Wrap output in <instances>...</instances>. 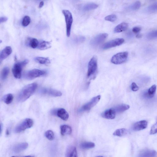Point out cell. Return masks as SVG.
<instances>
[{
	"label": "cell",
	"instance_id": "30",
	"mask_svg": "<svg viewBox=\"0 0 157 157\" xmlns=\"http://www.w3.org/2000/svg\"><path fill=\"white\" fill-rule=\"evenodd\" d=\"M156 86L154 85L152 86L148 90V95L149 97H154L156 92Z\"/></svg>",
	"mask_w": 157,
	"mask_h": 157
},
{
	"label": "cell",
	"instance_id": "18",
	"mask_svg": "<svg viewBox=\"0 0 157 157\" xmlns=\"http://www.w3.org/2000/svg\"><path fill=\"white\" fill-rule=\"evenodd\" d=\"M156 154V152L154 150H145L142 152L138 157H155Z\"/></svg>",
	"mask_w": 157,
	"mask_h": 157
},
{
	"label": "cell",
	"instance_id": "15",
	"mask_svg": "<svg viewBox=\"0 0 157 157\" xmlns=\"http://www.w3.org/2000/svg\"><path fill=\"white\" fill-rule=\"evenodd\" d=\"M56 115L58 117L65 121H67L69 117V113L64 108H60L58 109Z\"/></svg>",
	"mask_w": 157,
	"mask_h": 157
},
{
	"label": "cell",
	"instance_id": "3",
	"mask_svg": "<svg viewBox=\"0 0 157 157\" xmlns=\"http://www.w3.org/2000/svg\"><path fill=\"white\" fill-rule=\"evenodd\" d=\"M62 12L64 16L66 24L67 36L69 37L70 35L73 21L72 15L71 13L67 10H63Z\"/></svg>",
	"mask_w": 157,
	"mask_h": 157
},
{
	"label": "cell",
	"instance_id": "46",
	"mask_svg": "<svg viewBox=\"0 0 157 157\" xmlns=\"http://www.w3.org/2000/svg\"><path fill=\"white\" fill-rule=\"evenodd\" d=\"M96 157H104L102 156H98Z\"/></svg>",
	"mask_w": 157,
	"mask_h": 157
},
{
	"label": "cell",
	"instance_id": "44",
	"mask_svg": "<svg viewBox=\"0 0 157 157\" xmlns=\"http://www.w3.org/2000/svg\"><path fill=\"white\" fill-rule=\"evenodd\" d=\"M6 134L7 135H8L9 134V131L8 130H7L6 132Z\"/></svg>",
	"mask_w": 157,
	"mask_h": 157
},
{
	"label": "cell",
	"instance_id": "16",
	"mask_svg": "<svg viewBox=\"0 0 157 157\" xmlns=\"http://www.w3.org/2000/svg\"><path fill=\"white\" fill-rule=\"evenodd\" d=\"M28 146V144L27 143H20L15 145L13 150L15 153H19L27 149Z\"/></svg>",
	"mask_w": 157,
	"mask_h": 157
},
{
	"label": "cell",
	"instance_id": "17",
	"mask_svg": "<svg viewBox=\"0 0 157 157\" xmlns=\"http://www.w3.org/2000/svg\"><path fill=\"white\" fill-rule=\"evenodd\" d=\"M65 157H78L76 148L73 146L69 147L66 152Z\"/></svg>",
	"mask_w": 157,
	"mask_h": 157
},
{
	"label": "cell",
	"instance_id": "25",
	"mask_svg": "<svg viewBox=\"0 0 157 157\" xmlns=\"http://www.w3.org/2000/svg\"><path fill=\"white\" fill-rule=\"evenodd\" d=\"M128 133V131L127 129L122 128L116 130L113 134L115 136H123L127 134Z\"/></svg>",
	"mask_w": 157,
	"mask_h": 157
},
{
	"label": "cell",
	"instance_id": "21",
	"mask_svg": "<svg viewBox=\"0 0 157 157\" xmlns=\"http://www.w3.org/2000/svg\"><path fill=\"white\" fill-rule=\"evenodd\" d=\"M61 134L62 136L70 135L72 132V129L70 126L67 125H62L60 127Z\"/></svg>",
	"mask_w": 157,
	"mask_h": 157
},
{
	"label": "cell",
	"instance_id": "6",
	"mask_svg": "<svg viewBox=\"0 0 157 157\" xmlns=\"http://www.w3.org/2000/svg\"><path fill=\"white\" fill-rule=\"evenodd\" d=\"M101 98L100 95L96 96L91 99L90 102L84 105L79 110V112L88 111L92 109L99 102Z\"/></svg>",
	"mask_w": 157,
	"mask_h": 157
},
{
	"label": "cell",
	"instance_id": "34",
	"mask_svg": "<svg viewBox=\"0 0 157 157\" xmlns=\"http://www.w3.org/2000/svg\"><path fill=\"white\" fill-rule=\"evenodd\" d=\"M31 21V19L30 17L28 16H25L23 18L22 24L23 26L24 27H26L30 23Z\"/></svg>",
	"mask_w": 157,
	"mask_h": 157
},
{
	"label": "cell",
	"instance_id": "14",
	"mask_svg": "<svg viewBox=\"0 0 157 157\" xmlns=\"http://www.w3.org/2000/svg\"><path fill=\"white\" fill-rule=\"evenodd\" d=\"M12 49L11 47L7 46L3 49L0 53V59L2 61L6 59L12 53Z\"/></svg>",
	"mask_w": 157,
	"mask_h": 157
},
{
	"label": "cell",
	"instance_id": "11",
	"mask_svg": "<svg viewBox=\"0 0 157 157\" xmlns=\"http://www.w3.org/2000/svg\"><path fill=\"white\" fill-rule=\"evenodd\" d=\"M108 34H100L91 40L90 44L92 46L96 47L103 43L108 36Z\"/></svg>",
	"mask_w": 157,
	"mask_h": 157
},
{
	"label": "cell",
	"instance_id": "33",
	"mask_svg": "<svg viewBox=\"0 0 157 157\" xmlns=\"http://www.w3.org/2000/svg\"><path fill=\"white\" fill-rule=\"evenodd\" d=\"M117 19V17L114 14H111L106 17L105 19L106 21L110 22H114Z\"/></svg>",
	"mask_w": 157,
	"mask_h": 157
},
{
	"label": "cell",
	"instance_id": "28",
	"mask_svg": "<svg viewBox=\"0 0 157 157\" xmlns=\"http://www.w3.org/2000/svg\"><path fill=\"white\" fill-rule=\"evenodd\" d=\"M13 95L11 94H8L5 95L3 98V101L7 104H11L13 100Z\"/></svg>",
	"mask_w": 157,
	"mask_h": 157
},
{
	"label": "cell",
	"instance_id": "29",
	"mask_svg": "<svg viewBox=\"0 0 157 157\" xmlns=\"http://www.w3.org/2000/svg\"><path fill=\"white\" fill-rule=\"evenodd\" d=\"M10 71L9 68L5 67L3 69L1 73V78L3 80H5L8 77Z\"/></svg>",
	"mask_w": 157,
	"mask_h": 157
},
{
	"label": "cell",
	"instance_id": "4",
	"mask_svg": "<svg viewBox=\"0 0 157 157\" xmlns=\"http://www.w3.org/2000/svg\"><path fill=\"white\" fill-rule=\"evenodd\" d=\"M128 53L127 52H121L113 56L111 60V62L115 64H119L125 62L127 60Z\"/></svg>",
	"mask_w": 157,
	"mask_h": 157
},
{
	"label": "cell",
	"instance_id": "1",
	"mask_svg": "<svg viewBox=\"0 0 157 157\" xmlns=\"http://www.w3.org/2000/svg\"><path fill=\"white\" fill-rule=\"evenodd\" d=\"M37 86V84L35 83L25 86L18 95L17 99L19 102H23L28 99L35 92Z\"/></svg>",
	"mask_w": 157,
	"mask_h": 157
},
{
	"label": "cell",
	"instance_id": "35",
	"mask_svg": "<svg viewBox=\"0 0 157 157\" xmlns=\"http://www.w3.org/2000/svg\"><path fill=\"white\" fill-rule=\"evenodd\" d=\"M141 3L139 1H137L133 3L130 7V9L134 11L138 9L141 7Z\"/></svg>",
	"mask_w": 157,
	"mask_h": 157
},
{
	"label": "cell",
	"instance_id": "2",
	"mask_svg": "<svg viewBox=\"0 0 157 157\" xmlns=\"http://www.w3.org/2000/svg\"><path fill=\"white\" fill-rule=\"evenodd\" d=\"M29 62L28 60H25L14 64L12 69V72L14 77L17 79H20L21 77L22 69Z\"/></svg>",
	"mask_w": 157,
	"mask_h": 157
},
{
	"label": "cell",
	"instance_id": "43",
	"mask_svg": "<svg viewBox=\"0 0 157 157\" xmlns=\"http://www.w3.org/2000/svg\"><path fill=\"white\" fill-rule=\"evenodd\" d=\"M136 37L138 38H140L142 37V35L141 34H138L136 35Z\"/></svg>",
	"mask_w": 157,
	"mask_h": 157
},
{
	"label": "cell",
	"instance_id": "5",
	"mask_svg": "<svg viewBox=\"0 0 157 157\" xmlns=\"http://www.w3.org/2000/svg\"><path fill=\"white\" fill-rule=\"evenodd\" d=\"M34 124L33 120L30 119H27L18 125L14 130L15 132L20 133L22 132L31 128Z\"/></svg>",
	"mask_w": 157,
	"mask_h": 157
},
{
	"label": "cell",
	"instance_id": "37",
	"mask_svg": "<svg viewBox=\"0 0 157 157\" xmlns=\"http://www.w3.org/2000/svg\"><path fill=\"white\" fill-rule=\"evenodd\" d=\"M147 38L149 39L157 38V30L150 32L147 35Z\"/></svg>",
	"mask_w": 157,
	"mask_h": 157
},
{
	"label": "cell",
	"instance_id": "9",
	"mask_svg": "<svg viewBox=\"0 0 157 157\" xmlns=\"http://www.w3.org/2000/svg\"><path fill=\"white\" fill-rule=\"evenodd\" d=\"M124 41V39L122 38L114 39L105 43L103 45L102 48L104 49H107L119 46L123 44Z\"/></svg>",
	"mask_w": 157,
	"mask_h": 157
},
{
	"label": "cell",
	"instance_id": "42",
	"mask_svg": "<svg viewBox=\"0 0 157 157\" xmlns=\"http://www.w3.org/2000/svg\"><path fill=\"white\" fill-rule=\"evenodd\" d=\"M44 3L43 1H42L40 2L39 4V8H42L43 6H44Z\"/></svg>",
	"mask_w": 157,
	"mask_h": 157
},
{
	"label": "cell",
	"instance_id": "26",
	"mask_svg": "<svg viewBox=\"0 0 157 157\" xmlns=\"http://www.w3.org/2000/svg\"><path fill=\"white\" fill-rule=\"evenodd\" d=\"M28 44L29 47L33 49L38 47L39 45L38 40L35 38H29Z\"/></svg>",
	"mask_w": 157,
	"mask_h": 157
},
{
	"label": "cell",
	"instance_id": "38",
	"mask_svg": "<svg viewBox=\"0 0 157 157\" xmlns=\"http://www.w3.org/2000/svg\"><path fill=\"white\" fill-rule=\"evenodd\" d=\"M157 133V121L151 127L150 134L152 135Z\"/></svg>",
	"mask_w": 157,
	"mask_h": 157
},
{
	"label": "cell",
	"instance_id": "31",
	"mask_svg": "<svg viewBox=\"0 0 157 157\" xmlns=\"http://www.w3.org/2000/svg\"><path fill=\"white\" fill-rule=\"evenodd\" d=\"M45 137L49 140L52 141L54 139V134L52 130H47L45 132Z\"/></svg>",
	"mask_w": 157,
	"mask_h": 157
},
{
	"label": "cell",
	"instance_id": "7",
	"mask_svg": "<svg viewBox=\"0 0 157 157\" xmlns=\"http://www.w3.org/2000/svg\"><path fill=\"white\" fill-rule=\"evenodd\" d=\"M98 67L97 59L96 56H94L91 59L88 65V77L93 75L97 71Z\"/></svg>",
	"mask_w": 157,
	"mask_h": 157
},
{
	"label": "cell",
	"instance_id": "36",
	"mask_svg": "<svg viewBox=\"0 0 157 157\" xmlns=\"http://www.w3.org/2000/svg\"><path fill=\"white\" fill-rule=\"evenodd\" d=\"M85 38L82 36H79L75 38L74 39V42L76 44L82 43L85 41Z\"/></svg>",
	"mask_w": 157,
	"mask_h": 157
},
{
	"label": "cell",
	"instance_id": "22",
	"mask_svg": "<svg viewBox=\"0 0 157 157\" xmlns=\"http://www.w3.org/2000/svg\"><path fill=\"white\" fill-rule=\"evenodd\" d=\"M51 47V43L50 42L43 41L39 44L38 48L39 50H44L50 49Z\"/></svg>",
	"mask_w": 157,
	"mask_h": 157
},
{
	"label": "cell",
	"instance_id": "39",
	"mask_svg": "<svg viewBox=\"0 0 157 157\" xmlns=\"http://www.w3.org/2000/svg\"><path fill=\"white\" fill-rule=\"evenodd\" d=\"M131 88L134 92H136L139 90V88L135 83L133 82L131 84Z\"/></svg>",
	"mask_w": 157,
	"mask_h": 157
},
{
	"label": "cell",
	"instance_id": "47",
	"mask_svg": "<svg viewBox=\"0 0 157 157\" xmlns=\"http://www.w3.org/2000/svg\"><path fill=\"white\" fill-rule=\"evenodd\" d=\"M12 157H17V156H13Z\"/></svg>",
	"mask_w": 157,
	"mask_h": 157
},
{
	"label": "cell",
	"instance_id": "20",
	"mask_svg": "<svg viewBox=\"0 0 157 157\" xmlns=\"http://www.w3.org/2000/svg\"><path fill=\"white\" fill-rule=\"evenodd\" d=\"M128 25L126 23H121L116 26L114 29L115 33H119L124 32L128 28Z\"/></svg>",
	"mask_w": 157,
	"mask_h": 157
},
{
	"label": "cell",
	"instance_id": "45",
	"mask_svg": "<svg viewBox=\"0 0 157 157\" xmlns=\"http://www.w3.org/2000/svg\"><path fill=\"white\" fill-rule=\"evenodd\" d=\"M23 157H34L32 156H24Z\"/></svg>",
	"mask_w": 157,
	"mask_h": 157
},
{
	"label": "cell",
	"instance_id": "27",
	"mask_svg": "<svg viewBox=\"0 0 157 157\" xmlns=\"http://www.w3.org/2000/svg\"><path fill=\"white\" fill-rule=\"evenodd\" d=\"M35 62L41 64H49L50 61L48 58L42 57H38L34 58Z\"/></svg>",
	"mask_w": 157,
	"mask_h": 157
},
{
	"label": "cell",
	"instance_id": "8",
	"mask_svg": "<svg viewBox=\"0 0 157 157\" xmlns=\"http://www.w3.org/2000/svg\"><path fill=\"white\" fill-rule=\"evenodd\" d=\"M45 71L38 69H33L29 71L25 75V78L28 80H32L46 74Z\"/></svg>",
	"mask_w": 157,
	"mask_h": 157
},
{
	"label": "cell",
	"instance_id": "32",
	"mask_svg": "<svg viewBox=\"0 0 157 157\" xmlns=\"http://www.w3.org/2000/svg\"><path fill=\"white\" fill-rule=\"evenodd\" d=\"M147 11L149 13H154L157 12V2L150 5L147 8Z\"/></svg>",
	"mask_w": 157,
	"mask_h": 157
},
{
	"label": "cell",
	"instance_id": "24",
	"mask_svg": "<svg viewBox=\"0 0 157 157\" xmlns=\"http://www.w3.org/2000/svg\"><path fill=\"white\" fill-rule=\"evenodd\" d=\"M98 5L95 3H90L85 5L83 7V10L85 11H89L97 8Z\"/></svg>",
	"mask_w": 157,
	"mask_h": 157
},
{
	"label": "cell",
	"instance_id": "23",
	"mask_svg": "<svg viewBox=\"0 0 157 157\" xmlns=\"http://www.w3.org/2000/svg\"><path fill=\"white\" fill-rule=\"evenodd\" d=\"M95 144L91 142H84L80 145V148L84 149H88L95 147Z\"/></svg>",
	"mask_w": 157,
	"mask_h": 157
},
{
	"label": "cell",
	"instance_id": "13",
	"mask_svg": "<svg viewBox=\"0 0 157 157\" xmlns=\"http://www.w3.org/2000/svg\"><path fill=\"white\" fill-rule=\"evenodd\" d=\"M116 113L113 108L106 110L101 114L102 117L108 119H113L116 117Z\"/></svg>",
	"mask_w": 157,
	"mask_h": 157
},
{
	"label": "cell",
	"instance_id": "12",
	"mask_svg": "<svg viewBox=\"0 0 157 157\" xmlns=\"http://www.w3.org/2000/svg\"><path fill=\"white\" fill-rule=\"evenodd\" d=\"M148 126L147 121L146 120H142L136 122L133 125L132 129L134 131H138L143 130Z\"/></svg>",
	"mask_w": 157,
	"mask_h": 157
},
{
	"label": "cell",
	"instance_id": "40",
	"mask_svg": "<svg viewBox=\"0 0 157 157\" xmlns=\"http://www.w3.org/2000/svg\"><path fill=\"white\" fill-rule=\"evenodd\" d=\"M141 28L138 27H135L133 28L132 32L136 34L139 33L141 31Z\"/></svg>",
	"mask_w": 157,
	"mask_h": 157
},
{
	"label": "cell",
	"instance_id": "19",
	"mask_svg": "<svg viewBox=\"0 0 157 157\" xmlns=\"http://www.w3.org/2000/svg\"><path fill=\"white\" fill-rule=\"evenodd\" d=\"M130 108L129 105L126 104H121L113 108L116 114L120 113L128 110Z\"/></svg>",
	"mask_w": 157,
	"mask_h": 157
},
{
	"label": "cell",
	"instance_id": "10",
	"mask_svg": "<svg viewBox=\"0 0 157 157\" xmlns=\"http://www.w3.org/2000/svg\"><path fill=\"white\" fill-rule=\"evenodd\" d=\"M39 93L42 94L47 95L54 97H60L62 95V93L60 91L48 88H43L40 89Z\"/></svg>",
	"mask_w": 157,
	"mask_h": 157
},
{
	"label": "cell",
	"instance_id": "41",
	"mask_svg": "<svg viewBox=\"0 0 157 157\" xmlns=\"http://www.w3.org/2000/svg\"><path fill=\"white\" fill-rule=\"evenodd\" d=\"M8 18L6 17L3 16L0 18V23H3L6 22L8 20Z\"/></svg>",
	"mask_w": 157,
	"mask_h": 157
}]
</instances>
